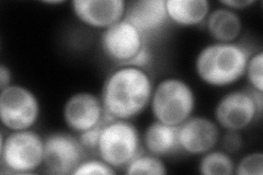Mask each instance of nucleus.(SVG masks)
<instances>
[{
	"label": "nucleus",
	"instance_id": "1",
	"mask_svg": "<svg viewBox=\"0 0 263 175\" xmlns=\"http://www.w3.org/2000/svg\"><path fill=\"white\" fill-rule=\"evenodd\" d=\"M154 81L148 70L119 66L105 77L101 101L106 121H133L149 107Z\"/></svg>",
	"mask_w": 263,
	"mask_h": 175
},
{
	"label": "nucleus",
	"instance_id": "2",
	"mask_svg": "<svg viewBox=\"0 0 263 175\" xmlns=\"http://www.w3.org/2000/svg\"><path fill=\"white\" fill-rule=\"evenodd\" d=\"M252 51L238 42L205 45L196 54L194 70L204 85L212 88H227L245 77L246 66Z\"/></svg>",
	"mask_w": 263,
	"mask_h": 175
},
{
	"label": "nucleus",
	"instance_id": "3",
	"mask_svg": "<svg viewBox=\"0 0 263 175\" xmlns=\"http://www.w3.org/2000/svg\"><path fill=\"white\" fill-rule=\"evenodd\" d=\"M44 164V138L33 129L0 135L2 173L32 174Z\"/></svg>",
	"mask_w": 263,
	"mask_h": 175
},
{
	"label": "nucleus",
	"instance_id": "4",
	"mask_svg": "<svg viewBox=\"0 0 263 175\" xmlns=\"http://www.w3.org/2000/svg\"><path fill=\"white\" fill-rule=\"evenodd\" d=\"M149 107L155 121L178 127L194 115L196 95L185 80L167 77L154 86Z\"/></svg>",
	"mask_w": 263,
	"mask_h": 175
},
{
	"label": "nucleus",
	"instance_id": "5",
	"mask_svg": "<svg viewBox=\"0 0 263 175\" xmlns=\"http://www.w3.org/2000/svg\"><path fill=\"white\" fill-rule=\"evenodd\" d=\"M142 135L132 121L108 120L102 125L96 153L115 170H123L143 152Z\"/></svg>",
	"mask_w": 263,
	"mask_h": 175
},
{
	"label": "nucleus",
	"instance_id": "6",
	"mask_svg": "<svg viewBox=\"0 0 263 175\" xmlns=\"http://www.w3.org/2000/svg\"><path fill=\"white\" fill-rule=\"evenodd\" d=\"M263 92L252 89L230 90L214 108V121L225 131L248 129L262 115Z\"/></svg>",
	"mask_w": 263,
	"mask_h": 175
},
{
	"label": "nucleus",
	"instance_id": "7",
	"mask_svg": "<svg viewBox=\"0 0 263 175\" xmlns=\"http://www.w3.org/2000/svg\"><path fill=\"white\" fill-rule=\"evenodd\" d=\"M41 118L37 95L23 85L12 83L0 90V122L8 131L33 129Z\"/></svg>",
	"mask_w": 263,
	"mask_h": 175
},
{
	"label": "nucleus",
	"instance_id": "8",
	"mask_svg": "<svg viewBox=\"0 0 263 175\" xmlns=\"http://www.w3.org/2000/svg\"><path fill=\"white\" fill-rule=\"evenodd\" d=\"M146 44L147 40L142 33L125 19L102 31L100 36L103 55L118 67L128 65Z\"/></svg>",
	"mask_w": 263,
	"mask_h": 175
},
{
	"label": "nucleus",
	"instance_id": "9",
	"mask_svg": "<svg viewBox=\"0 0 263 175\" xmlns=\"http://www.w3.org/2000/svg\"><path fill=\"white\" fill-rule=\"evenodd\" d=\"M86 152L78 136L65 131H55L44 138L43 166L52 174H72L78 164L86 159Z\"/></svg>",
	"mask_w": 263,
	"mask_h": 175
},
{
	"label": "nucleus",
	"instance_id": "10",
	"mask_svg": "<svg viewBox=\"0 0 263 175\" xmlns=\"http://www.w3.org/2000/svg\"><path fill=\"white\" fill-rule=\"evenodd\" d=\"M63 120L70 131L79 135L106 121L100 95L89 91H79L66 100L63 106Z\"/></svg>",
	"mask_w": 263,
	"mask_h": 175
},
{
	"label": "nucleus",
	"instance_id": "11",
	"mask_svg": "<svg viewBox=\"0 0 263 175\" xmlns=\"http://www.w3.org/2000/svg\"><path fill=\"white\" fill-rule=\"evenodd\" d=\"M221 129L216 122L201 115H192L178 126L180 151L189 155H202L219 144Z\"/></svg>",
	"mask_w": 263,
	"mask_h": 175
},
{
	"label": "nucleus",
	"instance_id": "12",
	"mask_svg": "<svg viewBox=\"0 0 263 175\" xmlns=\"http://www.w3.org/2000/svg\"><path fill=\"white\" fill-rule=\"evenodd\" d=\"M71 11L84 26L104 31L125 15V0H73Z\"/></svg>",
	"mask_w": 263,
	"mask_h": 175
},
{
	"label": "nucleus",
	"instance_id": "13",
	"mask_svg": "<svg viewBox=\"0 0 263 175\" xmlns=\"http://www.w3.org/2000/svg\"><path fill=\"white\" fill-rule=\"evenodd\" d=\"M126 21L148 36L159 33L169 22L166 0H135L127 3L124 18Z\"/></svg>",
	"mask_w": 263,
	"mask_h": 175
},
{
	"label": "nucleus",
	"instance_id": "14",
	"mask_svg": "<svg viewBox=\"0 0 263 175\" xmlns=\"http://www.w3.org/2000/svg\"><path fill=\"white\" fill-rule=\"evenodd\" d=\"M204 26L209 35L218 43L237 42L243 30V22L239 12L220 5L215 9H211Z\"/></svg>",
	"mask_w": 263,
	"mask_h": 175
},
{
	"label": "nucleus",
	"instance_id": "15",
	"mask_svg": "<svg viewBox=\"0 0 263 175\" xmlns=\"http://www.w3.org/2000/svg\"><path fill=\"white\" fill-rule=\"evenodd\" d=\"M142 145L145 152L160 158L175 154L180 151L178 127L154 121L143 131Z\"/></svg>",
	"mask_w": 263,
	"mask_h": 175
},
{
	"label": "nucleus",
	"instance_id": "16",
	"mask_svg": "<svg viewBox=\"0 0 263 175\" xmlns=\"http://www.w3.org/2000/svg\"><path fill=\"white\" fill-rule=\"evenodd\" d=\"M169 22L182 28H194L205 23L211 11L208 0H166Z\"/></svg>",
	"mask_w": 263,
	"mask_h": 175
},
{
	"label": "nucleus",
	"instance_id": "17",
	"mask_svg": "<svg viewBox=\"0 0 263 175\" xmlns=\"http://www.w3.org/2000/svg\"><path fill=\"white\" fill-rule=\"evenodd\" d=\"M236 162L232 154L223 149L214 148L200 155L197 171L202 175H233Z\"/></svg>",
	"mask_w": 263,
	"mask_h": 175
},
{
	"label": "nucleus",
	"instance_id": "18",
	"mask_svg": "<svg viewBox=\"0 0 263 175\" xmlns=\"http://www.w3.org/2000/svg\"><path fill=\"white\" fill-rule=\"evenodd\" d=\"M124 173L128 175H164L168 173V169L162 158L143 151L127 164Z\"/></svg>",
	"mask_w": 263,
	"mask_h": 175
},
{
	"label": "nucleus",
	"instance_id": "19",
	"mask_svg": "<svg viewBox=\"0 0 263 175\" xmlns=\"http://www.w3.org/2000/svg\"><path fill=\"white\" fill-rule=\"evenodd\" d=\"M245 77L250 89L263 92V52L261 49L250 55L247 62Z\"/></svg>",
	"mask_w": 263,
	"mask_h": 175
},
{
	"label": "nucleus",
	"instance_id": "20",
	"mask_svg": "<svg viewBox=\"0 0 263 175\" xmlns=\"http://www.w3.org/2000/svg\"><path fill=\"white\" fill-rule=\"evenodd\" d=\"M235 174L263 175V153L261 151H252L241 157L236 163Z\"/></svg>",
	"mask_w": 263,
	"mask_h": 175
},
{
	"label": "nucleus",
	"instance_id": "21",
	"mask_svg": "<svg viewBox=\"0 0 263 175\" xmlns=\"http://www.w3.org/2000/svg\"><path fill=\"white\" fill-rule=\"evenodd\" d=\"M117 173V170L98 157L96 159L88 158L82 160L72 172V175H114Z\"/></svg>",
	"mask_w": 263,
	"mask_h": 175
},
{
	"label": "nucleus",
	"instance_id": "22",
	"mask_svg": "<svg viewBox=\"0 0 263 175\" xmlns=\"http://www.w3.org/2000/svg\"><path fill=\"white\" fill-rule=\"evenodd\" d=\"M219 144L221 149L225 150L229 154L239 152L243 146V138L240 131L227 130L224 135L220 136Z\"/></svg>",
	"mask_w": 263,
	"mask_h": 175
},
{
	"label": "nucleus",
	"instance_id": "23",
	"mask_svg": "<svg viewBox=\"0 0 263 175\" xmlns=\"http://www.w3.org/2000/svg\"><path fill=\"white\" fill-rule=\"evenodd\" d=\"M102 125H99V126H97L92 129H89L87 131H84V132H81V134L77 135L80 144L82 145V147L85 148L86 151H88V152H96L97 151V147H98V143H99V138H100Z\"/></svg>",
	"mask_w": 263,
	"mask_h": 175
},
{
	"label": "nucleus",
	"instance_id": "24",
	"mask_svg": "<svg viewBox=\"0 0 263 175\" xmlns=\"http://www.w3.org/2000/svg\"><path fill=\"white\" fill-rule=\"evenodd\" d=\"M153 61H154V56H153L152 49L149 48V46H148V44H146L142 51L139 52L126 66H132V67H137V68L148 70L153 64Z\"/></svg>",
	"mask_w": 263,
	"mask_h": 175
},
{
	"label": "nucleus",
	"instance_id": "25",
	"mask_svg": "<svg viewBox=\"0 0 263 175\" xmlns=\"http://www.w3.org/2000/svg\"><path fill=\"white\" fill-rule=\"evenodd\" d=\"M219 5L228 8L230 10L239 12L256 5V0H221V2H219Z\"/></svg>",
	"mask_w": 263,
	"mask_h": 175
},
{
	"label": "nucleus",
	"instance_id": "26",
	"mask_svg": "<svg viewBox=\"0 0 263 175\" xmlns=\"http://www.w3.org/2000/svg\"><path fill=\"white\" fill-rule=\"evenodd\" d=\"M12 85V72L7 65L0 66V90Z\"/></svg>",
	"mask_w": 263,
	"mask_h": 175
},
{
	"label": "nucleus",
	"instance_id": "27",
	"mask_svg": "<svg viewBox=\"0 0 263 175\" xmlns=\"http://www.w3.org/2000/svg\"><path fill=\"white\" fill-rule=\"evenodd\" d=\"M65 2L64 0H45L43 4L49 5V6H56V5H63Z\"/></svg>",
	"mask_w": 263,
	"mask_h": 175
}]
</instances>
